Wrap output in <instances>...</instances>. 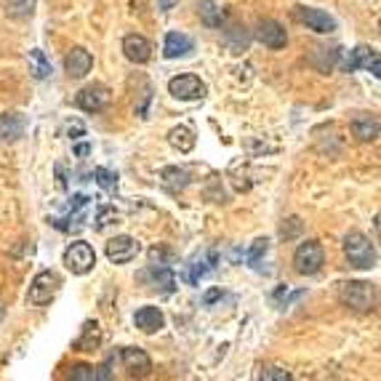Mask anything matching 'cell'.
I'll use <instances>...</instances> for the list:
<instances>
[{"mask_svg": "<svg viewBox=\"0 0 381 381\" xmlns=\"http://www.w3.org/2000/svg\"><path fill=\"white\" fill-rule=\"evenodd\" d=\"M344 256L358 269H371V267H376V259H379L376 245L368 240L362 232H358V229L347 232V238H344Z\"/></svg>", "mask_w": 381, "mask_h": 381, "instance_id": "obj_1", "label": "cell"}, {"mask_svg": "<svg viewBox=\"0 0 381 381\" xmlns=\"http://www.w3.org/2000/svg\"><path fill=\"white\" fill-rule=\"evenodd\" d=\"M339 296L347 307L358 309V312H368L376 307V285L365 280H352V282H341Z\"/></svg>", "mask_w": 381, "mask_h": 381, "instance_id": "obj_2", "label": "cell"}, {"mask_svg": "<svg viewBox=\"0 0 381 381\" xmlns=\"http://www.w3.org/2000/svg\"><path fill=\"white\" fill-rule=\"evenodd\" d=\"M322 264H325V251L318 240L301 243L294 254V269L299 275H315V272H320Z\"/></svg>", "mask_w": 381, "mask_h": 381, "instance_id": "obj_3", "label": "cell"}, {"mask_svg": "<svg viewBox=\"0 0 381 381\" xmlns=\"http://www.w3.org/2000/svg\"><path fill=\"white\" fill-rule=\"evenodd\" d=\"M94 264H96V254L85 240L70 243V248L64 251V267L72 275H88L94 269Z\"/></svg>", "mask_w": 381, "mask_h": 381, "instance_id": "obj_4", "label": "cell"}, {"mask_svg": "<svg viewBox=\"0 0 381 381\" xmlns=\"http://www.w3.org/2000/svg\"><path fill=\"white\" fill-rule=\"evenodd\" d=\"M59 285H61L59 275L51 272V269H45V272H41V275H35V280L30 282L27 301H30L32 307H43V304H48V301L56 296Z\"/></svg>", "mask_w": 381, "mask_h": 381, "instance_id": "obj_5", "label": "cell"}, {"mask_svg": "<svg viewBox=\"0 0 381 381\" xmlns=\"http://www.w3.org/2000/svg\"><path fill=\"white\" fill-rule=\"evenodd\" d=\"M205 91L208 88H205V83L198 75H176L168 83V94L181 101H198L205 96Z\"/></svg>", "mask_w": 381, "mask_h": 381, "instance_id": "obj_6", "label": "cell"}, {"mask_svg": "<svg viewBox=\"0 0 381 381\" xmlns=\"http://www.w3.org/2000/svg\"><path fill=\"white\" fill-rule=\"evenodd\" d=\"M110 88L107 85H101V83H94V85H85L81 94H78V99L75 104L81 107L83 112H101L107 104H110Z\"/></svg>", "mask_w": 381, "mask_h": 381, "instance_id": "obj_7", "label": "cell"}, {"mask_svg": "<svg viewBox=\"0 0 381 381\" xmlns=\"http://www.w3.org/2000/svg\"><path fill=\"white\" fill-rule=\"evenodd\" d=\"M139 248L141 245L131 235H118V238L107 243V259L112 264H128L131 259H136Z\"/></svg>", "mask_w": 381, "mask_h": 381, "instance_id": "obj_8", "label": "cell"}, {"mask_svg": "<svg viewBox=\"0 0 381 381\" xmlns=\"http://www.w3.org/2000/svg\"><path fill=\"white\" fill-rule=\"evenodd\" d=\"M296 19L301 24H307V30H315V32H333L336 30V19L328 17L320 8H312V6H299L296 8Z\"/></svg>", "mask_w": 381, "mask_h": 381, "instance_id": "obj_9", "label": "cell"}, {"mask_svg": "<svg viewBox=\"0 0 381 381\" xmlns=\"http://www.w3.org/2000/svg\"><path fill=\"white\" fill-rule=\"evenodd\" d=\"M344 67H347V70H358V67H362V70H368L373 78H379L381 75V56H379V51H373V48H368V45H358V48L352 51V56L347 59Z\"/></svg>", "mask_w": 381, "mask_h": 381, "instance_id": "obj_10", "label": "cell"}, {"mask_svg": "<svg viewBox=\"0 0 381 381\" xmlns=\"http://www.w3.org/2000/svg\"><path fill=\"white\" fill-rule=\"evenodd\" d=\"M121 360L131 376H147V373L152 371L150 355H147L144 349H139V347H125L121 352Z\"/></svg>", "mask_w": 381, "mask_h": 381, "instance_id": "obj_11", "label": "cell"}, {"mask_svg": "<svg viewBox=\"0 0 381 381\" xmlns=\"http://www.w3.org/2000/svg\"><path fill=\"white\" fill-rule=\"evenodd\" d=\"M91 67H94V56H91V51H85L81 45H75L64 59V70L70 78H85L91 72Z\"/></svg>", "mask_w": 381, "mask_h": 381, "instance_id": "obj_12", "label": "cell"}, {"mask_svg": "<svg viewBox=\"0 0 381 381\" xmlns=\"http://www.w3.org/2000/svg\"><path fill=\"white\" fill-rule=\"evenodd\" d=\"M123 54L134 64H147L152 59V43L147 41L144 35H125L123 38Z\"/></svg>", "mask_w": 381, "mask_h": 381, "instance_id": "obj_13", "label": "cell"}, {"mask_svg": "<svg viewBox=\"0 0 381 381\" xmlns=\"http://www.w3.org/2000/svg\"><path fill=\"white\" fill-rule=\"evenodd\" d=\"M256 38H259L264 45H269V48H285V43H288V35H285L282 24H280V21H275V19L259 21Z\"/></svg>", "mask_w": 381, "mask_h": 381, "instance_id": "obj_14", "label": "cell"}, {"mask_svg": "<svg viewBox=\"0 0 381 381\" xmlns=\"http://www.w3.org/2000/svg\"><path fill=\"white\" fill-rule=\"evenodd\" d=\"M136 328L144 333H158L163 325H165V315H163L158 307H141L139 312L134 315Z\"/></svg>", "mask_w": 381, "mask_h": 381, "instance_id": "obj_15", "label": "cell"}, {"mask_svg": "<svg viewBox=\"0 0 381 381\" xmlns=\"http://www.w3.org/2000/svg\"><path fill=\"white\" fill-rule=\"evenodd\" d=\"M192 51V38L184 35V32H168L165 35V43H163V54L165 59H179V56H187Z\"/></svg>", "mask_w": 381, "mask_h": 381, "instance_id": "obj_16", "label": "cell"}, {"mask_svg": "<svg viewBox=\"0 0 381 381\" xmlns=\"http://www.w3.org/2000/svg\"><path fill=\"white\" fill-rule=\"evenodd\" d=\"M101 344V328L96 320H88L83 325L81 336L75 339V349H81V352H96Z\"/></svg>", "mask_w": 381, "mask_h": 381, "instance_id": "obj_17", "label": "cell"}, {"mask_svg": "<svg viewBox=\"0 0 381 381\" xmlns=\"http://www.w3.org/2000/svg\"><path fill=\"white\" fill-rule=\"evenodd\" d=\"M144 278H150L155 288H161L163 294H171L174 288H176V278H174V272L168 269V264H152L147 272H144Z\"/></svg>", "mask_w": 381, "mask_h": 381, "instance_id": "obj_18", "label": "cell"}, {"mask_svg": "<svg viewBox=\"0 0 381 381\" xmlns=\"http://www.w3.org/2000/svg\"><path fill=\"white\" fill-rule=\"evenodd\" d=\"M24 134V118L19 112L0 115V141H17Z\"/></svg>", "mask_w": 381, "mask_h": 381, "instance_id": "obj_19", "label": "cell"}, {"mask_svg": "<svg viewBox=\"0 0 381 381\" xmlns=\"http://www.w3.org/2000/svg\"><path fill=\"white\" fill-rule=\"evenodd\" d=\"M352 134L360 141H376L379 139V121L371 115H358L352 121Z\"/></svg>", "mask_w": 381, "mask_h": 381, "instance_id": "obj_20", "label": "cell"}, {"mask_svg": "<svg viewBox=\"0 0 381 381\" xmlns=\"http://www.w3.org/2000/svg\"><path fill=\"white\" fill-rule=\"evenodd\" d=\"M168 144H171L174 150H179V152H189V150L195 147V134H192V128H187V125L171 128V131H168Z\"/></svg>", "mask_w": 381, "mask_h": 381, "instance_id": "obj_21", "label": "cell"}, {"mask_svg": "<svg viewBox=\"0 0 381 381\" xmlns=\"http://www.w3.org/2000/svg\"><path fill=\"white\" fill-rule=\"evenodd\" d=\"M161 179H163V184H165L168 192H179V189H184V187L189 184V174H187L184 168L168 165V168H163Z\"/></svg>", "mask_w": 381, "mask_h": 381, "instance_id": "obj_22", "label": "cell"}, {"mask_svg": "<svg viewBox=\"0 0 381 381\" xmlns=\"http://www.w3.org/2000/svg\"><path fill=\"white\" fill-rule=\"evenodd\" d=\"M30 72H32V78H38V81H45V78L51 75V61L45 59V54H43L41 48H32V51H30Z\"/></svg>", "mask_w": 381, "mask_h": 381, "instance_id": "obj_23", "label": "cell"}, {"mask_svg": "<svg viewBox=\"0 0 381 381\" xmlns=\"http://www.w3.org/2000/svg\"><path fill=\"white\" fill-rule=\"evenodd\" d=\"M35 3L38 0H6V14L14 19H27V17H32Z\"/></svg>", "mask_w": 381, "mask_h": 381, "instance_id": "obj_24", "label": "cell"}, {"mask_svg": "<svg viewBox=\"0 0 381 381\" xmlns=\"http://www.w3.org/2000/svg\"><path fill=\"white\" fill-rule=\"evenodd\" d=\"M200 17L205 24L211 27H219L221 19H224V11L216 6V0H200Z\"/></svg>", "mask_w": 381, "mask_h": 381, "instance_id": "obj_25", "label": "cell"}, {"mask_svg": "<svg viewBox=\"0 0 381 381\" xmlns=\"http://www.w3.org/2000/svg\"><path fill=\"white\" fill-rule=\"evenodd\" d=\"M94 176H96V184L107 192H118V174L110 171V168H94Z\"/></svg>", "mask_w": 381, "mask_h": 381, "instance_id": "obj_26", "label": "cell"}, {"mask_svg": "<svg viewBox=\"0 0 381 381\" xmlns=\"http://www.w3.org/2000/svg\"><path fill=\"white\" fill-rule=\"evenodd\" d=\"M118 219H121V214H118L112 205H101L99 214H96V229H104V227L115 224Z\"/></svg>", "mask_w": 381, "mask_h": 381, "instance_id": "obj_27", "label": "cell"}, {"mask_svg": "<svg viewBox=\"0 0 381 381\" xmlns=\"http://www.w3.org/2000/svg\"><path fill=\"white\" fill-rule=\"evenodd\" d=\"M267 248H269V240H267V238H259V240L251 243V248H248V256H245V259H248V264H256V261H259L261 256L267 254Z\"/></svg>", "mask_w": 381, "mask_h": 381, "instance_id": "obj_28", "label": "cell"}, {"mask_svg": "<svg viewBox=\"0 0 381 381\" xmlns=\"http://www.w3.org/2000/svg\"><path fill=\"white\" fill-rule=\"evenodd\" d=\"M70 379L72 381H96V368H91V365H75L72 373H70Z\"/></svg>", "mask_w": 381, "mask_h": 381, "instance_id": "obj_29", "label": "cell"}, {"mask_svg": "<svg viewBox=\"0 0 381 381\" xmlns=\"http://www.w3.org/2000/svg\"><path fill=\"white\" fill-rule=\"evenodd\" d=\"M259 379H264V381H291V373H288V371H282V368L269 365V368H264V371H261Z\"/></svg>", "mask_w": 381, "mask_h": 381, "instance_id": "obj_30", "label": "cell"}, {"mask_svg": "<svg viewBox=\"0 0 381 381\" xmlns=\"http://www.w3.org/2000/svg\"><path fill=\"white\" fill-rule=\"evenodd\" d=\"M205 272H208V264H205V261H195V264L189 267V272H187L184 278H187V282H192V285H195V282L200 280Z\"/></svg>", "mask_w": 381, "mask_h": 381, "instance_id": "obj_31", "label": "cell"}, {"mask_svg": "<svg viewBox=\"0 0 381 381\" xmlns=\"http://www.w3.org/2000/svg\"><path fill=\"white\" fill-rule=\"evenodd\" d=\"M61 134L70 136V139H78V136L85 134V125H83L81 121H70V123H64V131H61Z\"/></svg>", "mask_w": 381, "mask_h": 381, "instance_id": "obj_32", "label": "cell"}, {"mask_svg": "<svg viewBox=\"0 0 381 381\" xmlns=\"http://www.w3.org/2000/svg\"><path fill=\"white\" fill-rule=\"evenodd\" d=\"M165 256H168L165 248H152L150 251V264H165Z\"/></svg>", "mask_w": 381, "mask_h": 381, "instance_id": "obj_33", "label": "cell"}, {"mask_svg": "<svg viewBox=\"0 0 381 381\" xmlns=\"http://www.w3.org/2000/svg\"><path fill=\"white\" fill-rule=\"evenodd\" d=\"M221 296V291L219 288H214V291H208V294H205V304H214V301L219 299Z\"/></svg>", "mask_w": 381, "mask_h": 381, "instance_id": "obj_34", "label": "cell"}, {"mask_svg": "<svg viewBox=\"0 0 381 381\" xmlns=\"http://www.w3.org/2000/svg\"><path fill=\"white\" fill-rule=\"evenodd\" d=\"M75 152H78L81 158H85V155L91 152V147H88V144H78V147H75Z\"/></svg>", "mask_w": 381, "mask_h": 381, "instance_id": "obj_35", "label": "cell"}, {"mask_svg": "<svg viewBox=\"0 0 381 381\" xmlns=\"http://www.w3.org/2000/svg\"><path fill=\"white\" fill-rule=\"evenodd\" d=\"M3 312H6V307H3V301H0V318H3Z\"/></svg>", "mask_w": 381, "mask_h": 381, "instance_id": "obj_36", "label": "cell"}]
</instances>
